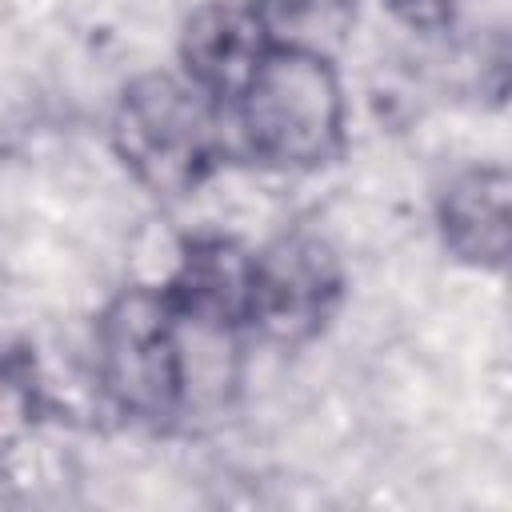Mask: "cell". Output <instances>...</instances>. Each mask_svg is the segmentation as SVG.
<instances>
[{"label": "cell", "mask_w": 512, "mask_h": 512, "mask_svg": "<svg viewBox=\"0 0 512 512\" xmlns=\"http://www.w3.org/2000/svg\"><path fill=\"white\" fill-rule=\"evenodd\" d=\"M248 344L240 332L180 316L160 280H132L92 320V372L116 416L148 432H172L232 404Z\"/></svg>", "instance_id": "obj_1"}, {"label": "cell", "mask_w": 512, "mask_h": 512, "mask_svg": "<svg viewBox=\"0 0 512 512\" xmlns=\"http://www.w3.org/2000/svg\"><path fill=\"white\" fill-rule=\"evenodd\" d=\"M236 156L264 172L308 176L348 152V92L336 56L264 44L224 104Z\"/></svg>", "instance_id": "obj_2"}, {"label": "cell", "mask_w": 512, "mask_h": 512, "mask_svg": "<svg viewBox=\"0 0 512 512\" xmlns=\"http://www.w3.org/2000/svg\"><path fill=\"white\" fill-rule=\"evenodd\" d=\"M108 148L128 180L164 204L196 196L232 156L224 108L168 68L120 84L108 112Z\"/></svg>", "instance_id": "obj_3"}, {"label": "cell", "mask_w": 512, "mask_h": 512, "mask_svg": "<svg viewBox=\"0 0 512 512\" xmlns=\"http://www.w3.org/2000/svg\"><path fill=\"white\" fill-rule=\"evenodd\" d=\"M348 296V268L316 228H288L252 252L248 332L272 348H304L328 332Z\"/></svg>", "instance_id": "obj_4"}, {"label": "cell", "mask_w": 512, "mask_h": 512, "mask_svg": "<svg viewBox=\"0 0 512 512\" xmlns=\"http://www.w3.org/2000/svg\"><path fill=\"white\" fill-rule=\"evenodd\" d=\"M440 252L484 276H500L512 252V176L500 160H472L444 176L432 196Z\"/></svg>", "instance_id": "obj_5"}, {"label": "cell", "mask_w": 512, "mask_h": 512, "mask_svg": "<svg viewBox=\"0 0 512 512\" xmlns=\"http://www.w3.org/2000/svg\"><path fill=\"white\" fill-rule=\"evenodd\" d=\"M252 252L236 236L196 232L176 244L172 268L160 276L164 292L172 296L176 312L192 324L220 328V332H248V304H252Z\"/></svg>", "instance_id": "obj_6"}, {"label": "cell", "mask_w": 512, "mask_h": 512, "mask_svg": "<svg viewBox=\"0 0 512 512\" xmlns=\"http://www.w3.org/2000/svg\"><path fill=\"white\" fill-rule=\"evenodd\" d=\"M264 48L244 0H200L176 36V72L220 108Z\"/></svg>", "instance_id": "obj_7"}, {"label": "cell", "mask_w": 512, "mask_h": 512, "mask_svg": "<svg viewBox=\"0 0 512 512\" xmlns=\"http://www.w3.org/2000/svg\"><path fill=\"white\" fill-rule=\"evenodd\" d=\"M264 44L340 56L360 20V0H244Z\"/></svg>", "instance_id": "obj_8"}, {"label": "cell", "mask_w": 512, "mask_h": 512, "mask_svg": "<svg viewBox=\"0 0 512 512\" xmlns=\"http://www.w3.org/2000/svg\"><path fill=\"white\" fill-rule=\"evenodd\" d=\"M56 412L36 356L24 344L0 340V452L20 448Z\"/></svg>", "instance_id": "obj_9"}, {"label": "cell", "mask_w": 512, "mask_h": 512, "mask_svg": "<svg viewBox=\"0 0 512 512\" xmlns=\"http://www.w3.org/2000/svg\"><path fill=\"white\" fill-rule=\"evenodd\" d=\"M380 4L412 32H452V24L472 0H380Z\"/></svg>", "instance_id": "obj_10"}]
</instances>
